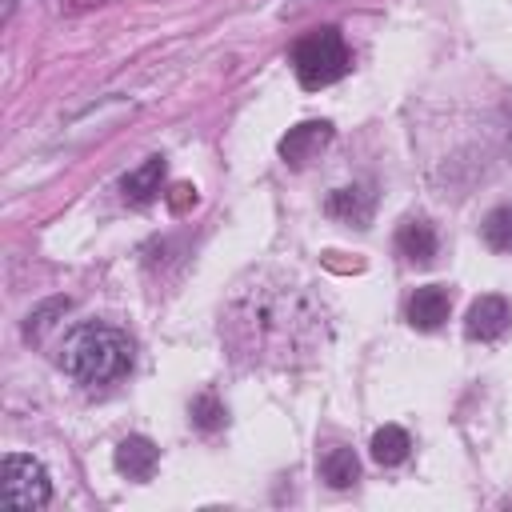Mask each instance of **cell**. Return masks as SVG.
Listing matches in <instances>:
<instances>
[{
    "mask_svg": "<svg viewBox=\"0 0 512 512\" xmlns=\"http://www.w3.org/2000/svg\"><path fill=\"white\" fill-rule=\"evenodd\" d=\"M320 328H324L320 308L304 288L292 284L240 288L224 316V332L232 348L248 360H268V364H292L296 352L312 356L320 344Z\"/></svg>",
    "mask_w": 512,
    "mask_h": 512,
    "instance_id": "1",
    "label": "cell"
},
{
    "mask_svg": "<svg viewBox=\"0 0 512 512\" xmlns=\"http://www.w3.org/2000/svg\"><path fill=\"white\" fill-rule=\"evenodd\" d=\"M60 368L80 384H112L132 372V340L112 324H80L64 336Z\"/></svg>",
    "mask_w": 512,
    "mask_h": 512,
    "instance_id": "2",
    "label": "cell"
},
{
    "mask_svg": "<svg viewBox=\"0 0 512 512\" xmlns=\"http://www.w3.org/2000/svg\"><path fill=\"white\" fill-rule=\"evenodd\" d=\"M348 68H352L348 44H344L340 28H332V24H324V28L308 32V36H300L296 48H292V72H296V80H300L304 88H328V84H336Z\"/></svg>",
    "mask_w": 512,
    "mask_h": 512,
    "instance_id": "3",
    "label": "cell"
},
{
    "mask_svg": "<svg viewBox=\"0 0 512 512\" xmlns=\"http://www.w3.org/2000/svg\"><path fill=\"white\" fill-rule=\"evenodd\" d=\"M52 500V480H48V468L36 460V456H24V452H8L4 456V468H0V504L4 508H44Z\"/></svg>",
    "mask_w": 512,
    "mask_h": 512,
    "instance_id": "4",
    "label": "cell"
},
{
    "mask_svg": "<svg viewBox=\"0 0 512 512\" xmlns=\"http://www.w3.org/2000/svg\"><path fill=\"white\" fill-rule=\"evenodd\" d=\"M332 124L328 120H304V124H296V128H288L284 132V140H280V156H284V164H292V168H304L312 156H320L328 144H332Z\"/></svg>",
    "mask_w": 512,
    "mask_h": 512,
    "instance_id": "5",
    "label": "cell"
},
{
    "mask_svg": "<svg viewBox=\"0 0 512 512\" xmlns=\"http://www.w3.org/2000/svg\"><path fill=\"white\" fill-rule=\"evenodd\" d=\"M508 324H512V304L504 296L488 292V296L472 300V308L464 316V336L468 340H496L508 332Z\"/></svg>",
    "mask_w": 512,
    "mask_h": 512,
    "instance_id": "6",
    "label": "cell"
},
{
    "mask_svg": "<svg viewBox=\"0 0 512 512\" xmlns=\"http://www.w3.org/2000/svg\"><path fill=\"white\" fill-rule=\"evenodd\" d=\"M324 212H328L332 220H344V224H352V228H364V224L372 220V212H376V192H372L368 184L336 188V192H328Z\"/></svg>",
    "mask_w": 512,
    "mask_h": 512,
    "instance_id": "7",
    "label": "cell"
},
{
    "mask_svg": "<svg viewBox=\"0 0 512 512\" xmlns=\"http://www.w3.org/2000/svg\"><path fill=\"white\" fill-rule=\"evenodd\" d=\"M448 312H452V300H448V292L440 284H424L408 300V324L420 328V332H436L448 320Z\"/></svg>",
    "mask_w": 512,
    "mask_h": 512,
    "instance_id": "8",
    "label": "cell"
},
{
    "mask_svg": "<svg viewBox=\"0 0 512 512\" xmlns=\"http://www.w3.org/2000/svg\"><path fill=\"white\" fill-rule=\"evenodd\" d=\"M116 472L128 476V480H148L160 464V448L148 440V436H124L116 444Z\"/></svg>",
    "mask_w": 512,
    "mask_h": 512,
    "instance_id": "9",
    "label": "cell"
},
{
    "mask_svg": "<svg viewBox=\"0 0 512 512\" xmlns=\"http://www.w3.org/2000/svg\"><path fill=\"white\" fill-rule=\"evenodd\" d=\"M160 184H164V156H148L140 168H132L124 180H120V192L128 204H152L160 196Z\"/></svg>",
    "mask_w": 512,
    "mask_h": 512,
    "instance_id": "10",
    "label": "cell"
},
{
    "mask_svg": "<svg viewBox=\"0 0 512 512\" xmlns=\"http://www.w3.org/2000/svg\"><path fill=\"white\" fill-rule=\"evenodd\" d=\"M396 252L408 260V264H432L436 256V232L428 220H404L400 232H396Z\"/></svg>",
    "mask_w": 512,
    "mask_h": 512,
    "instance_id": "11",
    "label": "cell"
},
{
    "mask_svg": "<svg viewBox=\"0 0 512 512\" xmlns=\"http://www.w3.org/2000/svg\"><path fill=\"white\" fill-rule=\"evenodd\" d=\"M412 452V436L400 428V424H384L376 436H372V460L392 468V464H404Z\"/></svg>",
    "mask_w": 512,
    "mask_h": 512,
    "instance_id": "12",
    "label": "cell"
},
{
    "mask_svg": "<svg viewBox=\"0 0 512 512\" xmlns=\"http://www.w3.org/2000/svg\"><path fill=\"white\" fill-rule=\"evenodd\" d=\"M320 476L328 480V488H352L356 484V476H360V460H356V452L352 448H328L324 456H320Z\"/></svg>",
    "mask_w": 512,
    "mask_h": 512,
    "instance_id": "13",
    "label": "cell"
},
{
    "mask_svg": "<svg viewBox=\"0 0 512 512\" xmlns=\"http://www.w3.org/2000/svg\"><path fill=\"white\" fill-rule=\"evenodd\" d=\"M480 236L492 252H512V204H500L484 216L480 224Z\"/></svg>",
    "mask_w": 512,
    "mask_h": 512,
    "instance_id": "14",
    "label": "cell"
},
{
    "mask_svg": "<svg viewBox=\"0 0 512 512\" xmlns=\"http://www.w3.org/2000/svg\"><path fill=\"white\" fill-rule=\"evenodd\" d=\"M188 416H192V424H196L200 432H216V428H224V420H228V412H224V404H220L216 392H200V396L192 400Z\"/></svg>",
    "mask_w": 512,
    "mask_h": 512,
    "instance_id": "15",
    "label": "cell"
},
{
    "mask_svg": "<svg viewBox=\"0 0 512 512\" xmlns=\"http://www.w3.org/2000/svg\"><path fill=\"white\" fill-rule=\"evenodd\" d=\"M68 312V296H52V300H44L40 308H32L28 312V320H24V336H40L56 316H64Z\"/></svg>",
    "mask_w": 512,
    "mask_h": 512,
    "instance_id": "16",
    "label": "cell"
},
{
    "mask_svg": "<svg viewBox=\"0 0 512 512\" xmlns=\"http://www.w3.org/2000/svg\"><path fill=\"white\" fill-rule=\"evenodd\" d=\"M192 204H196V188H192V184H172V188H168V208H172L176 216L188 212Z\"/></svg>",
    "mask_w": 512,
    "mask_h": 512,
    "instance_id": "17",
    "label": "cell"
},
{
    "mask_svg": "<svg viewBox=\"0 0 512 512\" xmlns=\"http://www.w3.org/2000/svg\"><path fill=\"white\" fill-rule=\"evenodd\" d=\"M8 16H12V0H4V20H8Z\"/></svg>",
    "mask_w": 512,
    "mask_h": 512,
    "instance_id": "18",
    "label": "cell"
}]
</instances>
